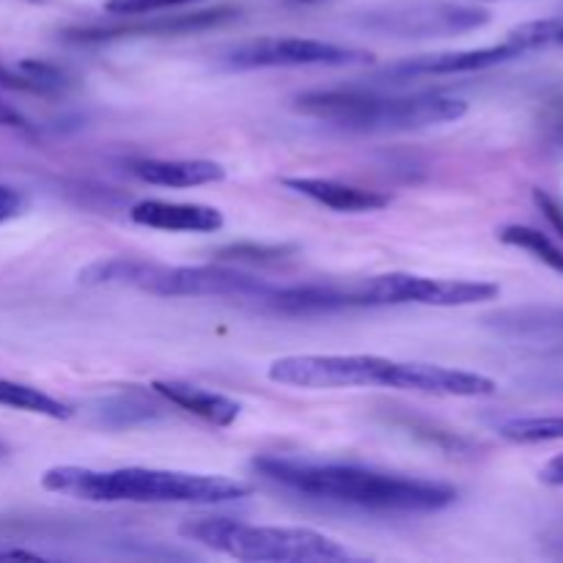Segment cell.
Returning a JSON list of instances; mask_svg holds the SVG:
<instances>
[{"label": "cell", "mask_w": 563, "mask_h": 563, "mask_svg": "<svg viewBox=\"0 0 563 563\" xmlns=\"http://www.w3.org/2000/svg\"><path fill=\"white\" fill-rule=\"evenodd\" d=\"M253 471L267 482L324 504L355 506L383 515H423L449 509L460 493L451 484L399 476L361 465L306 462L291 456H256Z\"/></svg>", "instance_id": "1"}, {"label": "cell", "mask_w": 563, "mask_h": 563, "mask_svg": "<svg viewBox=\"0 0 563 563\" xmlns=\"http://www.w3.org/2000/svg\"><path fill=\"white\" fill-rule=\"evenodd\" d=\"M267 377L275 385L306 390L390 388L407 394L478 399L498 390L495 379L434 363L390 361L379 355H286L269 363Z\"/></svg>", "instance_id": "2"}, {"label": "cell", "mask_w": 563, "mask_h": 563, "mask_svg": "<svg viewBox=\"0 0 563 563\" xmlns=\"http://www.w3.org/2000/svg\"><path fill=\"white\" fill-rule=\"evenodd\" d=\"M42 487L47 493L86 504H229L253 493L251 484L207 473L157 471V467H93L58 465L44 471Z\"/></svg>", "instance_id": "3"}, {"label": "cell", "mask_w": 563, "mask_h": 563, "mask_svg": "<svg viewBox=\"0 0 563 563\" xmlns=\"http://www.w3.org/2000/svg\"><path fill=\"white\" fill-rule=\"evenodd\" d=\"M302 115L328 121L352 132H416L429 126L451 124L467 113V102L449 93H407V97H385V93L361 91V88H330V91H308L295 99Z\"/></svg>", "instance_id": "4"}, {"label": "cell", "mask_w": 563, "mask_h": 563, "mask_svg": "<svg viewBox=\"0 0 563 563\" xmlns=\"http://www.w3.org/2000/svg\"><path fill=\"white\" fill-rule=\"evenodd\" d=\"M82 286H126V289L146 291L154 297H242L258 300L269 289L267 280L253 278L231 267L218 264H157L143 258H102L77 273Z\"/></svg>", "instance_id": "5"}, {"label": "cell", "mask_w": 563, "mask_h": 563, "mask_svg": "<svg viewBox=\"0 0 563 563\" xmlns=\"http://www.w3.org/2000/svg\"><path fill=\"white\" fill-rule=\"evenodd\" d=\"M179 533L203 548L251 563H335L357 559L339 539L311 528L251 526L231 517H207L185 522Z\"/></svg>", "instance_id": "6"}, {"label": "cell", "mask_w": 563, "mask_h": 563, "mask_svg": "<svg viewBox=\"0 0 563 563\" xmlns=\"http://www.w3.org/2000/svg\"><path fill=\"white\" fill-rule=\"evenodd\" d=\"M361 308L372 306H434L462 308L498 300L500 286L487 280L427 278L412 273H385L352 286Z\"/></svg>", "instance_id": "7"}, {"label": "cell", "mask_w": 563, "mask_h": 563, "mask_svg": "<svg viewBox=\"0 0 563 563\" xmlns=\"http://www.w3.org/2000/svg\"><path fill=\"white\" fill-rule=\"evenodd\" d=\"M487 22L489 14L484 9L451 0H390L357 16V25L366 31L399 38L460 36Z\"/></svg>", "instance_id": "8"}, {"label": "cell", "mask_w": 563, "mask_h": 563, "mask_svg": "<svg viewBox=\"0 0 563 563\" xmlns=\"http://www.w3.org/2000/svg\"><path fill=\"white\" fill-rule=\"evenodd\" d=\"M374 55L357 47H341L333 42L300 36H262L253 42L236 44L220 55L225 69H297V66H366Z\"/></svg>", "instance_id": "9"}, {"label": "cell", "mask_w": 563, "mask_h": 563, "mask_svg": "<svg viewBox=\"0 0 563 563\" xmlns=\"http://www.w3.org/2000/svg\"><path fill=\"white\" fill-rule=\"evenodd\" d=\"M520 49L506 38L504 44L482 49H454V53H434V55H418V58L401 60V64L390 66L388 77H421V75H467V71H482L489 66L506 64L511 58H520Z\"/></svg>", "instance_id": "10"}, {"label": "cell", "mask_w": 563, "mask_h": 563, "mask_svg": "<svg viewBox=\"0 0 563 563\" xmlns=\"http://www.w3.org/2000/svg\"><path fill=\"white\" fill-rule=\"evenodd\" d=\"M130 220L157 231H187V234H212L223 229L225 218L220 209L207 203H174L146 198L130 209Z\"/></svg>", "instance_id": "11"}, {"label": "cell", "mask_w": 563, "mask_h": 563, "mask_svg": "<svg viewBox=\"0 0 563 563\" xmlns=\"http://www.w3.org/2000/svg\"><path fill=\"white\" fill-rule=\"evenodd\" d=\"M234 9H214V11H196V14H174L159 16V20L135 22V25H115V27H75L66 31L64 36L69 42H110V38L124 36H154V33H187V31H203V27L220 25L234 16Z\"/></svg>", "instance_id": "12"}, {"label": "cell", "mask_w": 563, "mask_h": 563, "mask_svg": "<svg viewBox=\"0 0 563 563\" xmlns=\"http://www.w3.org/2000/svg\"><path fill=\"white\" fill-rule=\"evenodd\" d=\"M284 187L333 209V212H379L390 203V196L379 190H366V187L344 185L335 179H319V176H289L284 179Z\"/></svg>", "instance_id": "13"}, {"label": "cell", "mask_w": 563, "mask_h": 563, "mask_svg": "<svg viewBox=\"0 0 563 563\" xmlns=\"http://www.w3.org/2000/svg\"><path fill=\"white\" fill-rule=\"evenodd\" d=\"M152 390L174 407H179V410L203 418V421L214 423V427H231L242 412L240 401L229 399L223 394H214V390L198 388V385L179 383V379H157V383H152Z\"/></svg>", "instance_id": "14"}, {"label": "cell", "mask_w": 563, "mask_h": 563, "mask_svg": "<svg viewBox=\"0 0 563 563\" xmlns=\"http://www.w3.org/2000/svg\"><path fill=\"white\" fill-rule=\"evenodd\" d=\"M130 174L146 185L170 187V190L214 185L225 179V168L212 159H137L130 165Z\"/></svg>", "instance_id": "15"}, {"label": "cell", "mask_w": 563, "mask_h": 563, "mask_svg": "<svg viewBox=\"0 0 563 563\" xmlns=\"http://www.w3.org/2000/svg\"><path fill=\"white\" fill-rule=\"evenodd\" d=\"M0 407H9V410L31 412V416L53 418V421H69L75 416L66 401L55 399V396L44 394V390L31 388V385L11 383V379L0 377Z\"/></svg>", "instance_id": "16"}, {"label": "cell", "mask_w": 563, "mask_h": 563, "mask_svg": "<svg viewBox=\"0 0 563 563\" xmlns=\"http://www.w3.org/2000/svg\"><path fill=\"white\" fill-rule=\"evenodd\" d=\"M93 421L102 423V427L110 429H124V427H135V423L152 421L157 418V407L148 405L143 396L137 394H115V396H104V399L93 401Z\"/></svg>", "instance_id": "17"}, {"label": "cell", "mask_w": 563, "mask_h": 563, "mask_svg": "<svg viewBox=\"0 0 563 563\" xmlns=\"http://www.w3.org/2000/svg\"><path fill=\"white\" fill-rule=\"evenodd\" d=\"M498 434L509 443H559L563 440V416H537V418H509L498 423Z\"/></svg>", "instance_id": "18"}, {"label": "cell", "mask_w": 563, "mask_h": 563, "mask_svg": "<svg viewBox=\"0 0 563 563\" xmlns=\"http://www.w3.org/2000/svg\"><path fill=\"white\" fill-rule=\"evenodd\" d=\"M498 240L504 242V245L528 251L531 256H537L539 262L548 264L550 269L563 275V251L548 234H542V231L531 229V225H506V229L498 231Z\"/></svg>", "instance_id": "19"}, {"label": "cell", "mask_w": 563, "mask_h": 563, "mask_svg": "<svg viewBox=\"0 0 563 563\" xmlns=\"http://www.w3.org/2000/svg\"><path fill=\"white\" fill-rule=\"evenodd\" d=\"M286 253H291V247L284 245H253V242H240V245H229L223 251H218V258L223 262H280L286 258Z\"/></svg>", "instance_id": "20"}, {"label": "cell", "mask_w": 563, "mask_h": 563, "mask_svg": "<svg viewBox=\"0 0 563 563\" xmlns=\"http://www.w3.org/2000/svg\"><path fill=\"white\" fill-rule=\"evenodd\" d=\"M192 3H203V0H108L104 11L115 16H146L154 14V11L179 9V5Z\"/></svg>", "instance_id": "21"}, {"label": "cell", "mask_w": 563, "mask_h": 563, "mask_svg": "<svg viewBox=\"0 0 563 563\" xmlns=\"http://www.w3.org/2000/svg\"><path fill=\"white\" fill-rule=\"evenodd\" d=\"M22 207H25V198H22V192L14 190V187H9V185H0V225L9 223V220H14L16 214L22 212Z\"/></svg>", "instance_id": "22"}, {"label": "cell", "mask_w": 563, "mask_h": 563, "mask_svg": "<svg viewBox=\"0 0 563 563\" xmlns=\"http://www.w3.org/2000/svg\"><path fill=\"white\" fill-rule=\"evenodd\" d=\"M533 201H537V207L542 209L544 218H548L550 223H553V229L563 236V212H561L559 203H555L553 198H550L544 190H533Z\"/></svg>", "instance_id": "23"}, {"label": "cell", "mask_w": 563, "mask_h": 563, "mask_svg": "<svg viewBox=\"0 0 563 563\" xmlns=\"http://www.w3.org/2000/svg\"><path fill=\"white\" fill-rule=\"evenodd\" d=\"M539 482L548 484V487H559L563 489V454L553 456V460L548 462V465L539 471Z\"/></svg>", "instance_id": "24"}, {"label": "cell", "mask_w": 563, "mask_h": 563, "mask_svg": "<svg viewBox=\"0 0 563 563\" xmlns=\"http://www.w3.org/2000/svg\"><path fill=\"white\" fill-rule=\"evenodd\" d=\"M0 126H16V130H27V121L20 110H14L11 104H5L0 99Z\"/></svg>", "instance_id": "25"}, {"label": "cell", "mask_w": 563, "mask_h": 563, "mask_svg": "<svg viewBox=\"0 0 563 563\" xmlns=\"http://www.w3.org/2000/svg\"><path fill=\"white\" fill-rule=\"evenodd\" d=\"M0 561H44V555L22 548H0Z\"/></svg>", "instance_id": "26"}, {"label": "cell", "mask_w": 563, "mask_h": 563, "mask_svg": "<svg viewBox=\"0 0 563 563\" xmlns=\"http://www.w3.org/2000/svg\"><path fill=\"white\" fill-rule=\"evenodd\" d=\"M555 44H563V20H561V27H559V33H555Z\"/></svg>", "instance_id": "27"}, {"label": "cell", "mask_w": 563, "mask_h": 563, "mask_svg": "<svg viewBox=\"0 0 563 563\" xmlns=\"http://www.w3.org/2000/svg\"><path fill=\"white\" fill-rule=\"evenodd\" d=\"M555 548H559V553H563V533L561 537H555Z\"/></svg>", "instance_id": "28"}, {"label": "cell", "mask_w": 563, "mask_h": 563, "mask_svg": "<svg viewBox=\"0 0 563 563\" xmlns=\"http://www.w3.org/2000/svg\"><path fill=\"white\" fill-rule=\"evenodd\" d=\"M302 3H319V0H302Z\"/></svg>", "instance_id": "29"}, {"label": "cell", "mask_w": 563, "mask_h": 563, "mask_svg": "<svg viewBox=\"0 0 563 563\" xmlns=\"http://www.w3.org/2000/svg\"><path fill=\"white\" fill-rule=\"evenodd\" d=\"M31 3H44V0H31Z\"/></svg>", "instance_id": "30"}]
</instances>
